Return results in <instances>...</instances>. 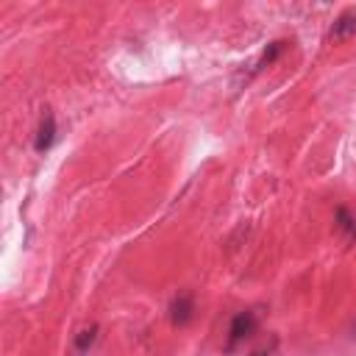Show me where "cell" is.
I'll use <instances>...</instances> for the list:
<instances>
[{"label": "cell", "instance_id": "3957f363", "mask_svg": "<svg viewBox=\"0 0 356 356\" xmlns=\"http://www.w3.org/2000/svg\"><path fill=\"white\" fill-rule=\"evenodd\" d=\"M356 33V8H348V11H342L337 19H334V25H331V31H328V39L331 42H345V39H350Z\"/></svg>", "mask_w": 356, "mask_h": 356}, {"label": "cell", "instance_id": "7a4b0ae2", "mask_svg": "<svg viewBox=\"0 0 356 356\" xmlns=\"http://www.w3.org/2000/svg\"><path fill=\"white\" fill-rule=\"evenodd\" d=\"M192 317H195V298H192V292H178L170 300V323L181 328V325L192 323Z\"/></svg>", "mask_w": 356, "mask_h": 356}, {"label": "cell", "instance_id": "277c9868", "mask_svg": "<svg viewBox=\"0 0 356 356\" xmlns=\"http://www.w3.org/2000/svg\"><path fill=\"white\" fill-rule=\"evenodd\" d=\"M53 142H56V117L47 111V114L42 117L39 128H36V142H33V150H36V153H47V150L53 147Z\"/></svg>", "mask_w": 356, "mask_h": 356}, {"label": "cell", "instance_id": "52a82bcc", "mask_svg": "<svg viewBox=\"0 0 356 356\" xmlns=\"http://www.w3.org/2000/svg\"><path fill=\"white\" fill-rule=\"evenodd\" d=\"M281 50H284V42H273V44H267V50L259 56V61L253 64V75L259 72V70H264V67H270L278 56H281Z\"/></svg>", "mask_w": 356, "mask_h": 356}, {"label": "cell", "instance_id": "5b68a950", "mask_svg": "<svg viewBox=\"0 0 356 356\" xmlns=\"http://www.w3.org/2000/svg\"><path fill=\"white\" fill-rule=\"evenodd\" d=\"M100 328L92 323V325H86V328H81L78 334H75V342H72V356H89V350L95 348V342H97V334Z\"/></svg>", "mask_w": 356, "mask_h": 356}, {"label": "cell", "instance_id": "6da1fadb", "mask_svg": "<svg viewBox=\"0 0 356 356\" xmlns=\"http://www.w3.org/2000/svg\"><path fill=\"white\" fill-rule=\"evenodd\" d=\"M256 328H259V314H256L253 309H242V312H236V314L231 317V323H228L225 350L231 353V350H236L239 345H245V342L256 334Z\"/></svg>", "mask_w": 356, "mask_h": 356}, {"label": "cell", "instance_id": "8992f818", "mask_svg": "<svg viewBox=\"0 0 356 356\" xmlns=\"http://www.w3.org/2000/svg\"><path fill=\"white\" fill-rule=\"evenodd\" d=\"M334 222H337V231H339L348 242L356 239V214H353L348 206H339V209L334 211Z\"/></svg>", "mask_w": 356, "mask_h": 356}, {"label": "cell", "instance_id": "ba28073f", "mask_svg": "<svg viewBox=\"0 0 356 356\" xmlns=\"http://www.w3.org/2000/svg\"><path fill=\"white\" fill-rule=\"evenodd\" d=\"M250 356H270V350H256V353H250Z\"/></svg>", "mask_w": 356, "mask_h": 356}]
</instances>
